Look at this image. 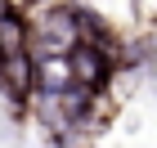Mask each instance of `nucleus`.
<instances>
[{"mask_svg": "<svg viewBox=\"0 0 157 148\" xmlns=\"http://www.w3.org/2000/svg\"><path fill=\"white\" fill-rule=\"evenodd\" d=\"M40 45H45V59H59V54H72L81 45V27H76L72 9H54L40 23Z\"/></svg>", "mask_w": 157, "mask_h": 148, "instance_id": "f257e3e1", "label": "nucleus"}, {"mask_svg": "<svg viewBox=\"0 0 157 148\" xmlns=\"http://www.w3.org/2000/svg\"><path fill=\"white\" fill-rule=\"evenodd\" d=\"M72 81H81L85 90H99L103 81H108V54L103 49H94L90 40H81V45L72 49Z\"/></svg>", "mask_w": 157, "mask_h": 148, "instance_id": "f03ea898", "label": "nucleus"}, {"mask_svg": "<svg viewBox=\"0 0 157 148\" xmlns=\"http://www.w3.org/2000/svg\"><path fill=\"white\" fill-rule=\"evenodd\" d=\"M0 76L9 81V94H13V99H23L27 85H32V59H27V54H9L5 67H0Z\"/></svg>", "mask_w": 157, "mask_h": 148, "instance_id": "7ed1b4c3", "label": "nucleus"}, {"mask_svg": "<svg viewBox=\"0 0 157 148\" xmlns=\"http://www.w3.org/2000/svg\"><path fill=\"white\" fill-rule=\"evenodd\" d=\"M0 54L9 59V54H27V27L18 13H5L0 18Z\"/></svg>", "mask_w": 157, "mask_h": 148, "instance_id": "20e7f679", "label": "nucleus"}]
</instances>
